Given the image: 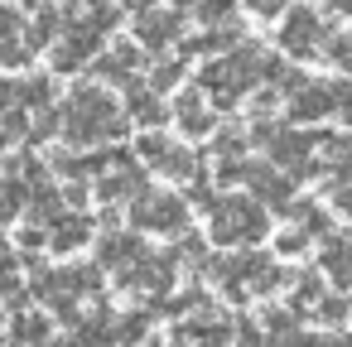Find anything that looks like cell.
I'll return each instance as SVG.
<instances>
[{"instance_id":"8fae6325","label":"cell","mask_w":352,"mask_h":347,"mask_svg":"<svg viewBox=\"0 0 352 347\" xmlns=\"http://www.w3.org/2000/svg\"><path fill=\"white\" fill-rule=\"evenodd\" d=\"M135 63H140V49L135 44H111V54H102L97 58V78H107V82H135Z\"/></svg>"},{"instance_id":"ac0fdd59","label":"cell","mask_w":352,"mask_h":347,"mask_svg":"<svg viewBox=\"0 0 352 347\" xmlns=\"http://www.w3.org/2000/svg\"><path fill=\"white\" fill-rule=\"evenodd\" d=\"M314 313H318L323 323H342V318H347V299H323V294H318V299H314Z\"/></svg>"},{"instance_id":"e0dca14e","label":"cell","mask_w":352,"mask_h":347,"mask_svg":"<svg viewBox=\"0 0 352 347\" xmlns=\"http://www.w3.org/2000/svg\"><path fill=\"white\" fill-rule=\"evenodd\" d=\"M323 294V280L318 275H299V289H294V309H309L314 299Z\"/></svg>"},{"instance_id":"4316f807","label":"cell","mask_w":352,"mask_h":347,"mask_svg":"<svg viewBox=\"0 0 352 347\" xmlns=\"http://www.w3.org/2000/svg\"><path fill=\"white\" fill-rule=\"evenodd\" d=\"M10 97H15V87H10V82H6V78H0V107H6V102H10Z\"/></svg>"},{"instance_id":"f1b7e54d","label":"cell","mask_w":352,"mask_h":347,"mask_svg":"<svg viewBox=\"0 0 352 347\" xmlns=\"http://www.w3.org/2000/svg\"><path fill=\"white\" fill-rule=\"evenodd\" d=\"M333 10L338 15H352V0H333Z\"/></svg>"},{"instance_id":"4fadbf2b","label":"cell","mask_w":352,"mask_h":347,"mask_svg":"<svg viewBox=\"0 0 352 347\" xmlns=\"http://www.w3.org/2000/svg\"><path fill=\"white\" fill-rule=\"evenodd\" d=\"M323 270L347 289L352 284V236L347 232H328V246H323Z\"/></svg>"},{"instance_id":"52a82bcc","label":"cell","mask_w":352,"mask_h":347,"mask_svg":"<svg viewBox=\"0 0 352 347\" xmlns=\"http://www.w3.org/2000/svg\"><path fill=\"white\" fill-rule=\"evenodd\" d=\"M87 236H92V217H82V212H58V217L49 222V232H44V246L58 251V256H68V251L87 246Z\"/></svg>"},{"instance_id":"cb8c5ba5","label":"cell","mask_w":352,"mask_h":347,"mask_svg":"<svg viewBox=\"0 0 352 347\" xmlns=\"http://www.w3.org/2000/svg\"><path fill=\"white\" fill-rule=\"evenodd\" d=\"M20 246H25V251L44 246V232H39V227H25V232H20Z\"/></svg>"},{"instance_id":"30bf717a","label":"cell","mask_w":352,"mask_h":347,"mask_svg":"<svg viewBox=\"0 0 352 347\" xmlns=\"http://www.w3.org/2000/svg\"><path fill=\"white\" fill-rule=\"evenodd\" d=\"M150 251L140 246V236H126V232H111L107 241H102V265L107 270H116V275H126L131 265H140Z\"/></svg>"},{"instance_id":"8992f818","label":"cell","mask_w":352,"mask_h":347,"mask_svg":"<svg viewBox=\"0 0 352 347\" xmlns=\"http://www.w3.org/2000/svg\"><path fill=\"white\" fill-rule=\"evenodd\" d=\"M135 39H140V49H169L184 39V15L179 10H140Z\"/></svg>"},{"instance_id":"5b68a950","label":"cell","mask_w":352,"mask_h":347,"mask_svg":"<svg viewBox=\"0 0 352 347\" xmlns=\"http://www.w3.org/2000/svg\"><path fill=\"white\" fill-rule=\"evenodd\" d=\"M140 159H145L150 169H160L164 179H193V174H198V155H193L188 145L164 140L160 131H150V135L140 140Z\"/></svg>"},{"instance_id":"44dd1931","label":"cell","mask_w":352,"mask_h":347,"mask_svg":"<svg viewBox=\"0 0 352 347\" xmlns=\"http://www.w3.org/2000/svg\"><path fill=\"white\" fill-rule=\"evenodd\" d=\"M236 150H246V135L232 126V131H222V135H217V155L227 159V155H236Z\"/></svg>"},{"instance_id":"d4e9b609","label":"cell","mask_w":352,"mask_h":347,"mask_svg":"<svg viewBox=\"0 0 352 347\" xmlns=\"http://www.w3.org/2000/svg\"><path fill=\"white\" fill-rule=\"evenodd\" d=\"M333 203H338V208H342V212L352 217V183H338V193H333Z\"/></svg>"},{"instance_id":"9a60e30c","label":"cell","mask_w":352,"mask_h":347,"mask_svg":"<svg viewBox=\"0 0 352 347\" xmlns=\"http://www.w3.org/2000/svg\"><path fill=\"white\" fill-rule=\"evenodd\" d=\"M323 54H328V63H333L338 73H352V30H347V34L323 39Z\"/></svg>"},{"instance_id":"83f0119b","label":"cell","mask_w":352,"mask_h":347,"mask_svg":"<svg viewBox=\"0 0 352 347\" xmlns=\"http://www.w3.org/2000/svg\"><path fill=\"white\" fill-rule=\"evenodd\" d=\"M0 265H15V256H10V246H6V236H0Z\"/></svg>"},{"instance_id":"5bb4252c","label":"cell","mask_w":352,"mask_h":347,"mask_svg":"<svg viewBox=\"0 0 352 347\" xmlns=\"http://www.w3.org/2000/svg\"><path fill=\"white\" fill-rule=\"evenodd\" d=\"M39 342H49V318L20 309V318L10 323V347H39Z\"/></svg>"},{"instance_id":"ffe728a7","label":"cell","mask_w":352,"mask_h":347,"mask_svg":"<svg viewBox=\"0 0 352 347\" xmlns=\"http://www.w3.org/2000/svg\"><path fill=\"white\" fill-rule=\"evenodd\" d=\"M285 5H289V0H246V10H251V15H261V20H280V15H285Z\"/></svg>"},{"instance_id":"7402d4cb","label":"cell","mask_w":352,"mask_h":347,"mask_svg":"<svg viewBox=\"0 0 352 347\" xmlns=\"http://www.w3.org/2000/svg\"><path fill=\"white\" fill-rule=\"evenodd\" d=\"M328 92H333V107H342V111H352V73H347V78H338V82H333Z\"/></svg>"},{"instance_id":"277c9868","label":"cell","mask_w":352,"mask_h":347,"mask_svg":"<svg viewBox=\"0 0 352 347\" xmlns=\"http://www.w3.org/2000/svg\"><path fill=\"white\" fill-rule=\"evenodd\" d=\"M323 39H328V30H323V20H318L314 5L285 10V20H280V49H285L289 58H314V54L323 49Z\"/></svg>"},{"instance_id":"9c48e42d","label":"cell","mask_w":352,"mask_h":347,"mask_svg":"<svg viewBox=\"0 0 352 347\" xmlns=\"http://www.w3.org/2000/svg\"><path fill=\"white\" fill-rule=\"evenodd\" d=\"M333 111L338 107H333V92L323 82H304V87L289 92V116L294 121H318V116H333Z\"/></svg>"},{"instance_id":"2e32d148","label":"cell","mask_w":352,"mask_h":347,"mask_svg":"<svg viewBox=\"0 0 352 347\" xmlns=\"http://www.w3.org/2000/svg\"><path fill=\"white\" fill-rule=\"evenodd\" d=\"M20 97H25L30 107H49V97H54V82H49V78H30V82L20 87Z\"/></svg>"},{"instance_id":"3957f363","label":"cell","mask_w":352,"mask_h":347,"mask_svg":"<svg viewBox=\"0 0 352 347\" xmlns=\"http://www.w3.org/2000/svg\"><path fill=\"white\" fill-rule=\"evenodd\" d=\"M135 208H131V222L140 227V232H164V236H179L184 227H188V203L179 198V193H140V198H131Z\"/></svg>"},{"instance_id":"7a4b0ae2","label":"cell","mask_w":352,"mask_h":347,"mask_svg":"<svg viewBox=\"0 0 352 347\" xmlns=\"http://www.w3.org/2000/svg\"><path fill=\"white\" fill-rule=\"evenodd\" d=\"M265 208L251 198H217L212 203V236L222 246H251L265 236Z\"/></svg>"},{"instance_id":"4dcf8cb0","label":"cell","mask_w":352,"mask_h":347,"mask_svg":"<svg viewBox=\"0 0 352 347\" xmlns=\"http://www.w3.org/2000/svg\"><path fill=\"white\" fill-rule=\"evenodd\" d=\"M179 347H184V342H179Z\"/></svg>"},{"instance_id":"7c38bea8","label":"cell","mask_w":352,"mask_h":347,"mask_svg":"<svg viewBox=\"0 0 352 347\" xmlns=\"http://www.w3.org/2000/svg\"><path fill=\"white\" fill-rule=\"evenodd\" d=\"M174 121H179V131L184 135H208L217 121H212V111L203 107V97L198 92H184L179 102H174Z\"/></svg>"},{"instance_id":"484cf974","label":"cell","mask_w":352,"mask_h":347,"mask_svg":"<svg viewBox=\"0 0 352 347\" xmlns=\"http://www.w3.org/2000/svg\"><path fill=\"white\" fill-rule=\"evenodd\" d=\"M126 5H131V10L140 15V10H155V0H126Z\"/></svg>"},{"instance_id":"603a6c76","label":"cell","mask_w":352,"mask_h":347,"mask_svg":"<svg viewBox=\"0 0 352 347\" xmlns=\"http://www.w3.org/2000/svg\"><path fill=\"white\" fill-rule=\"evenodd\" d=\"M304 246H309V236H304V232H285V236H280V256H299Z\"/></svg>"},{"instance_id":"f546056e","label":"cell","mask_w":352,"mask_h":347,"mask_svg":"<svg viewBox=\"0 0 352 347\" xmlns=\"http://www.w3.org/2000/svg\"><path fill=\"white\" fill-rule=\"evenodd\" d=\"M179 5H193V0H179Z\"/></svg>"},{"instance_id":"6da1fadb","label":"cell","mask_w":352,"mask_h":347,"mask_svg":"<svg viewBox=\"0 0 352 347\" xmlns=\"http://www.w3.org/2000/svg\"><path fill=\"white\" fill-rule=\"evenodd\" d=\"M58 131L73 145H97V140H116L126 131V111L116 107V97H107L102 87H73Z\"/></svg>"},{"instance_id":"ba28073f","label":"cell","mask_w":352,"mask_h":347,"mask_svg":"<svg viewBox=\"0 0 352 347\" xmlns=\"http://www.w3.org/2000/svg\"><path fill=\"white\" fill-rule=\"evenodd\" d=\"M135 126H145V131H155L160 121H169V107H164V97L155 92V87H140V82H131V92H126V107H121Z\"/></svg>"},{"instance_id":"d6986e66","label":"cell","mask_w":352,"mask_h":347,"mask_svg":"<svg viewBox=\"0 0 352 347\" xmlns=\"http://www.w3.org/2000/svg\"><path fill=\"white\" fill-rule=\"evenodd\" d=\"M179 73H184V63H160L155 78H150V87H155V92H169V87L179 82Z\"/></svg>"}]
</instances>
